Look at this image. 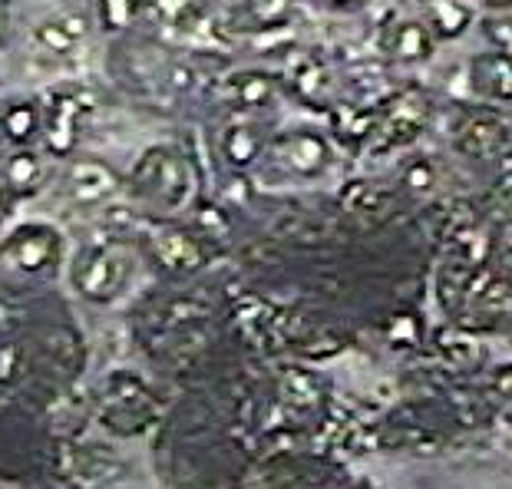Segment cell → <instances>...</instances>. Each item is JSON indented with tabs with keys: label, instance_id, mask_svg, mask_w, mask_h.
Listing matches in <instances>:
<instances>
[{
	"label": "cell",
	"instance_id": "obj_1",
	"mask_svg": "<svg viewBox=\"0 0 512 489\" xmlns=\"http://www.w3.org/2000/svg\"><path fill=\"white\" fill-rule=\"evenodd\" d=\"M133 186L162 209H179L192 195V166L176 146H152L136 162Z\"/></svg>",
	"mask_w": 512,
	"mask_h": 489
},
{
	"label": "cell",
	"instance_id": "obj_2",
	"mask_svg": "<svg viewBox=\"0 0 512 489\" xmlns=\"http://www.w3.org/2000/svg\"><path fill=\"white\" fill-rule=\"evenodd\" d=\"M93 110V96L83 86H63L43 106V149L57 159H70L80 146L83 119Z\"/></svg>",
	"mask_w": 512,
	"mask_h": 489
},
{
	"label": "cell",
	"instance_id": "obj_3",
	"mask_svg": "<svg viewBox=\"0 0 512 489\" xmlns=\"http://www.w3.org/2000/svg\"><path fill=\"white\" fill-rule=\"evenodd\" d=\"M129 265L110 245H90L73 262V288L90 301H113L126 285Z\"/></svg>",
	"mask_w": 512,
	"mask_h": 489
},
{
	"label": "cell",
	"instance_id": "obj_4",
	"mask_svg": "<svg viewBox=\"0 0 512 489\" xmlns=\"http://www.w3.org/2000/svg\"><path fill=\"white\" fill-rule=\"evenodd\" d=\"M119 186H123L119 172L96 156H70L63 169V195L76 209H100L119 192Z\"/></svg>",
	"mask_w": 512,
	"mask_h": 489
},
{
	"label": "cell",
	"instance_id": "obj_5",
	"mask_svg": "<svg viewBox=\"0 0 512 489\" xmlns=\"http://www.w3.org/2000/svg\"><path fill=\"white\" fill-rule=\"evenodd\" d=\"M0 255L14 268L27 271V275H40V271H50L60 262V232L40 222L20 225L14 228V235L0 245Z\"/></svg>",
	"mask_w": 512,
	"mask_h": 489
},
{
	"label": "cell",
	"instance_id": "obj_6",
	"mask_svg": "<svg viewBox=\"0 0 512 489\" xmlns=\"http://www.w3.org/2000/svg\"><path fill=\"white\" fill-rule=\"evenodd\" d=\"M149 252L162 268L172 271V275H185V271L202 268V262H205L202 235L189 232V228H182V225H156L152 228Z\"/></svg>",
	"mask_w": 512,
	"mask_h": 489
},
{
	"label": "cell",
	"instance_id": "obj_7",
	"mask_svg": "<svg viewBox=\"0 0 512 489\" xmlns=\"http://www.w3.org/2000/svg\"><path fill=\"white\" fill-rule=\"evenodd\" d=\"M271 152L281 166H288L298 176H318L331 162V149L318 133H285L271 143Z\"/></svg>",
	"mask_w": 512,
	"mask_h": 489
},
{
	"label": "cell",
	"instance_id": "obj_8",
	"mask_svg": "<svg viewBox=\"0 0 512 489\" xmlns=\"http://www.w3.org/2000/svg\"><path fill=\"white\" fill-rule=\"evenodd\" d=\"M86 37H90V17L80 10H63L34 27V43L50 57H70Z\"/></svg>",
	"mask_w": 512,
	"mask_h": 489
},
{
	"label": "cell",
	"instance_id": "obj_9",
	"mask_svg": "<svg viewBox=\"0 0 512 489\" xmlns=\"http://www.w3.org/2000/svg\"><path fill=\"white\" fill-rule=\"evenodd\" d=\"M509 139V126L499 119L496 113H479L473 119H466L460 136H456V149L463 152V156H496L499 149L506 146Z\"/></svg>",
	"mask_w": 512,
	"mask_h": 489
},
{
	"label": "cell",
	"instance_id": "obj_10",
	"mask_svg": "<svg viewBox=\"0 0 512 489\" xmlns=\"http://www.w3.org/2000/svg\"><path fill=\"white\" fill-rule=\"evenodd\" d=\"M43 133V106L37 100H14L0 110V136L14 149H30Z\"/></svg>",
	"mask_w": 512,
	"mask_h": 489
},
{
	"label": "cell",
	"instance_id": "obj_11",
	"mask_svg": "<svg viewBox=\"0 0 512 489\" xmlns=\"http://www.w3.org/2000/svg\"><path fill=\"white\" fill-rule=\"evenodd\" d=\"M0 182L10 199H24V195H34L43 182V159L34 149H14L4 159V169H0Z\"/></svg>",
	"mask_w": 512,
	"mask_h": 489
},
{
	"label": "cell",
	"instance_id": "obj_12",
	"mask_svg": "<svg viewBox=\"0 0 512 489\" xmlns=\"http://www.w3.org/2000/svg\"><path fill=\"white\" fill-rule=\"evenodd\" d=\"M473 86L479 96L493 103L512 100V57L506 53H489L473 63Z\"/></svg>",
	"mask_w": 512,
	"mask_h": 489
},
{
	"label": "cell",
	"instance_id": "obj_13",
	"mask_svg": "<svg viewBox=\"0 0 512 489\" xmlns=\"http://www.w3.org/2000/svg\"><path fill=\"white\" fill-rule=\"evenodd\" d=\"M261 152H265V133H261L255 123H245V119H238V123L225 126V133H222V159L232 169H248L252 162L261 159Z\"/></svg>",
	"mask_w": 512,
	"mask_h": 489
},
{
	"label": "cell",
	"instance_id": "obj_14",
	"mask_svg": "<svg viewBox=\"0 0 512 489\" xmlns=\"http://www.w3.org/2000/svg\"><path fill=\"white\" fill-rule=\"evenodd\" d=\"M275 96H278V80L271 73L245 70L228 80V100H232L238 110H265Z\"/></svg>",
	"mask_w": 512,
	"mask_h": 489
},
{
	"label": "cell",
	"instance_id": "obj_15",
	"mask_svg": "<svg viewBox=\"0 0 512 489\" xmlns=\"http://www.w3.org/2000/svg\"><path fill=\"white\" fill-rule=\"evenodd\" d=\"M387 50L394 53L397 60H423L430 57L433 50V40L427 34V27L423 24H413V20H407V24H397L394 30H390L387 37Z\"/></svg>",
	"mask_w": 512,
	"mask_h": 489
},
{
	"label": "cell",
	"instance_id": "obj_16",
	"mask_svg": "<svg viewBox=\"0 0 512 489\" xmlns=\"http://www.w3.org/2000/svg\"><path fill=\"white\" fill-rule=\"evenodd\" d=\"M143 14L162 27H189L202 14V0H143Z\"/></svg>",
	"mask_w": 512,
	"mask_h": 489
},
{
	"label": "cell",
	"instance_id": "obj_17",
	"mask_svg": "<svg viewBox=\"0 0 512 489\" xmlns=\"http://www.w3.org/2000/svg\"><path fill=\"white\" fill-rule=\"evenodd\" d=\"M143 17V0H96V20L106 34H123Z\"/></svg>",
	"mask_w": 512,
	"mask_h": 489
},
{
	"label": "cell",
	"instance_id": "obj_18",
	"mask_svg": "<svg viewBox=\"0 0 512 489\" xmlns=\"http://www.w3.org/2000/svg\"><path fill=\"white\" fill-rule=\"evenodd\" d=\"M291 86L304 103H321L324 93H328V73H324V63L314 57L301 60L291 73Z\"/></svg>",
	"mask_w": 512,
	"mask_h": 489
},
{
	"label": "cell",
	"instance_id": "obj_19",
	"mask_svg": "<svg viewBox=\"0 0 512 489\" xmlns=\"http://www.w3.org/2000/svg\"><path fill=\"white\" fill-rule=\"evenodd\" d=\"M470 298L479 311H486V314H506L512 311V288L506 285L503 278H496V275H483L476 281V285L470 288Z\"/></svg>",
	"mask_w": 512,
	"mask_h": 489
},
{
	"label": "cell",
	"instance_id": "obj_20",
	"mask_svg": "<svg viewBox=\"0 0 512 489\" xmlns=\"http://www.w3.org/2000/svg\"><path fill=\"white\" fill-rule=\"evenodd\" d=\"M430 17H433V27H437L443 37L460 34V30L470 24V10L460 7L456 0H433Z\"/></svg>",
	"mask_w": 512,
	"mask_h": 489
},
{
	"label": "cell",
	"instance_id": "obj_21",
	"mask_svg": "<svg viewBox=\"0 0 512 489\" xmlns=\"http://www.w3.org/2000/svg\"><path fill=\"white\" fill-rule=\"evenodd\" d=\"M440 347H443V354L450 357L456 367H473V364H479V357H483L479 344L473 338H466V334H460V331L443 334Z\"/></svg>",
	"mask_w": 512,
	"mask_h": 489
},
{
	"label": "cell",
	"instance_id": "obj_22",
	"mask_svg": "<svg viewBox=\"0 0 512 489\" xmlns=\"http://www.w3.org/2000/svg\"><path fill=\"white\" fill-rule=\"evenodd\" d=\"M285 397L291 400V404H314L318 400V384H314V377L301 374V371H291L285 377Z\"/></svg>",
	"mask_w": 512,
	"mask_h": 489
},
{
	"label": "cell",
	"instance_id": "obj_23",
	"mask_svg": "<svg viewBox=\"0 0 512 489\" xmlns=\"http://www.w3.org/2000/svg\"><path fill=\"white\" fill-rule=\"evenodd\" d=\"M489 40L496 43V53H512V20H493V24L486 27Z\"/></svg>",
	"mask_w": 512,
	"mask_h": 489
},
{
	"label": "cell",
	"instance_id": "obj_24",
	"mask_svg": "<svg viewBox=\"0 0 512 489\" xmlns=\"http://www.w3.org/2000/svg\"><path fill=\"white\" fill-rule=\"evenodd\" d=\"M390 338H394L400 344V338H407V344H413V338H417V328H413V318H397L394 328H390Z\"/></svg>",
	"mask_w": 512,
	"mask_h": 489
},
{
	"label": "cell",
	"instance_id": "obj_25",
	"mask_svg": "<svg viewBox=\"0 0 512 489\" xmlns=\"http://www.w3.org/2000/svg\"><path fill=\"white\" fill-rule=\"evenodd\" d=\"M499 258H503V265L512 271V228H506L503 235V245H499Z\"/></svg>",
	"mask_w": 512,
	"mask_h": 489
},
{
	"label": "cell",
	"instance_id": "obj_26",
	"mask_svg": "<svg viewBox=\"0 0 512 489\" xmlns=\"http://www.w3.org/2000/svg\"><path fill=\"white\" fill-rule=\"evenodd\" d=\"M7 37H10V17H7V4L0 0V50H4Z\"/></svg>",
	"mask_w": 512,
	"mask_h": 489
},
{
	"label": "cell",
	"instance_id": "obj_27",
	"mask_svg": "<svg viewBox=\"0 0 512 489\" xmlns=\"http://www.w3.org/2000/svg\"><path fill=\"white\" fill-rule=\"evenodd\" d=\"M331 7H361L364 0H328Z\"/></svg>",
	"mask_w": 512,
	"mask_h": 489
},
{
	"label": "cell",
	"instance_id": "obj_28",
	"mask_svg": "<svg viewBox=\"0 0 512 489\" xmlns=\"http://www.w3.org/2000/svg\"><path fill=\"white\" fill-rule=\"evenodd\" d=\"M7 199H10V195H7V189H4V182H0V212H4Z\"/></svg>",
	"mask_w": 512,
	"mask_h": 489
},
{
	"label": "cell",
	"instance_id": "obj_29",
	"mask_svg": "<svg viewBox=\"0 0 512 489\" xmlns=\"http://www.w3.org/2000/svg\"><path fill=\"white\" fill-rule=\"evenodd\" d=\"M486 4H493V7H506V4H512V0H486Z\"/></svg>",
	"mask_w": 512,
	"mask_h": 489
}]
</instances>
